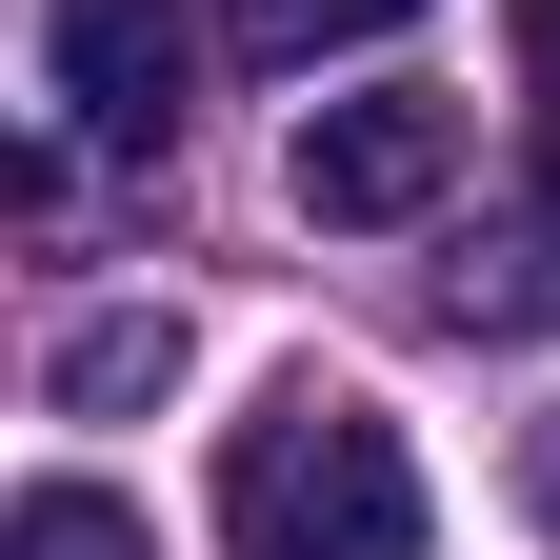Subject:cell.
Returning a JSON list of instances; mask_svg holds the SVG:
<instances>
[{
	"mask_svg": "<svg viewBox=\"0 0 560 560\" xmlns=\"http://www.w3.org/2000/svg\"><path fill=\"white\" fill-rule=\"evenodd\" d=\"M40 381H60V420H140V400L180 381V301H120V320H81Z\"/></svg>",
	"mask_w": 560,
	"mask_h": 560,
	"instance_id": "5",
	"label": "cell"
},
{
	"mask_svg": "<svg viewBox=\"0 0 560 560\" xmlns=\"http://www.w3.org/2000/svg\"><path fill=\"white\" fill-rule=\"evenodd\" d=\"M540 540H560V420H540Z\"/></svg>",
	"mask_w": 560,
	"mask_h": 560,
	"instance_id": "9",
	"label": "cell"
},
{
	"mask_svg": "<svg viewBox=\"0 0 560 560\" xmlns=\"http://www.w3.org/2000/svg\"><path fill=\"white\" fill-rule=\"evenodd\" d=\"M40 60H60V120L81 140H180V81H200L180 0H60Z\"/></svg>",
	"mask_w": 560,
	"mask_h": 560,
	"instance_id": "3",
	"label": "cell"
},
{
	"mask_svg": "<svg viewBox=\"0 0 560 560\" xmlns=\"http://www.w3.org/2000/svg\"><path fill=\"white\" fill-rule=\"evenodd\" d=\"M280 180H301V221H340V241H381V221H420V200H441L460 180V101H320L301 120V161H280Z\"/></svg>",
	"mask_w": 560,
	"mask_h": 560,
	"instance_id": "2",
	"label": "cell"
},
{
	"mask_svg": "<svg viewBox=\"0 0 560 560\" xmlns=\"http://www.w3.org/2000/svg\"><path fill=\"white\" fill-rule=\"evenodd\" d=\"M0 560H140V521L101 501V480H40V501L0 521Z\"/></svg>",
	"mask_w": 560,
	"mask_h": 560,
	"instance_id": "7",
	"label": "cell"
},
{
	"mask_svg": "<svg viewBox=\"0 0 560 560\" xmlns=\"http://www.w3.org/2000/svg\"><path fill=\"white\" fill-rule=\"evenodd\" d=\"M420 0H241V60H340V40H400Z\"/></svg>",
	"mask_w": 560,
	"mask_h": 560,
	"instance_id": "6",
	"label": "cell"
},
{
	"mask_svg": "<svg viewBox=\"0 0 560 560\" xmlns=\"http://www.w3.org/2000/svg\"><path fill=\"white\" fill-rule=\"evenodd\" d=\"M441 320H460V340H521V320H560V180L521 200V221H480V241L441 260Z\"/></svg>",
	"mask_w": 560,
	"mask_h": 560,
	"instance_id": "4",
	"label": "cell"
},
{
	"mask_svg": "<svg viewBox=\"0 0 560 560\" xmlns=\"http://www.w3.org/2000/svg\"><path fill=\"white\" fill-rule=\"evenodd\" d=\"M221 560H420V460L361 381H280L221 441Z\"/></svg>",
	"mask_w": 560,
	"mask_h": 560,
	"instance_id": "1",
	"label": "cell"
},
{
	"mask_svg": "<svg viewBox=\"0 0 560 560\" xmlns=\"http://www.w3.org/2000/svg\"><path fill=\"white\" fill-rule=\"evenodd\" d=\"M521 81H540V180H560V0H521Z\"/></svg>",
	"mask_w": 560,
	"mask_h": 560,
	"instance_id": "8",
	"label": "cell"
}]
</instances>
